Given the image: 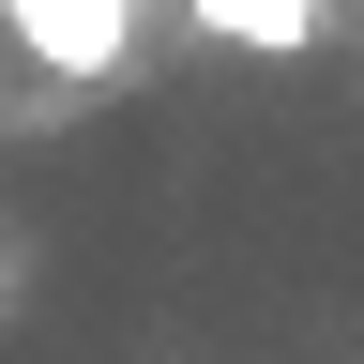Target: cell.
<instances>
[{"instance_id": "3957f363", "label": "cell", "mask_w": 364, "mask_h": 364, "mask_svg": "<svg viewBox=\"0 0 364 364\" xmlns=\"http://www.w3.org/2000/svg\"><path fill=\"white\" fill-rule=\"evenodd\" d=\"M0 304H16V258H0Z\"/></svg>"}, {"instance_id": "7a4b0ae2", "label": "cell", "mask_w": 364, "mask_h": 364, "mask_svg": "<svg viewBox=\"0 0 364 364\" xmlns=\"http://www.w3.org/2000/svg\"><path fill=\"white\" fill-rule=\"evenodd\" d=\"M213 46H258V61H289V46H318V0H182Z\"/></svg>"}, {"instance_id": "6da1fadb", "label": "cell", "mask_w": 364, "mask_h": 364, "mask_svg": "<svg viewBox=\"0 0 364 364\" xmlns=\"http://www.w3.org/2000/svg\"><path fill=\"white\" fill-rule=\"evenodd\" d=\"M0 16H16V46L46 76H76V91L136 61V0H0Z\"/></svg>"}]
</instances>
